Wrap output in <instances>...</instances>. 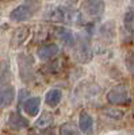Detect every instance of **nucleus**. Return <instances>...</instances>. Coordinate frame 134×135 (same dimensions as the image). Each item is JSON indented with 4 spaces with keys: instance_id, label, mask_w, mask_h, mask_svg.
<instances>
[{
    "instance_id": "obj_1",
    "label": "nucleus",
    "mask_w": 134,
    "mask_h": 135,
    "mask_svg": "<svg viewBox=\"0 0 134 135\" xmlns=\"http://www.w3.org/2000/svg\"><path fill=\"white\" fill-rule=\"evenodd\" d=\"M45 18L56 23H81V14L79 11L65 7H50L45 12Z\"/></svg>"
},
{
    "instance_id": "obj_2",
    "label": "nucleus",
    "mask_w": 134,
    "mask_h": 135,
    "mask_svg": "<svg viewBox=\"0 0 134 135\" xmlns=\"http://www.w3.org/2000/svg\"><path fill=\"white\" fill-rule=\"evenodd\" d=\"M33 61L29 55L20 54L18 57V65H19V74L22 77V80L25 83H30L34 78V70H33Z\"/></svg>"
},
{
    "instance_id": "obj_3",
    "label": "nucleus",
    "mask_w": 134,
    "mask_h": 135,
    "mask_svg": "<svg viewBox=\"0 0 134 135\" xmlns=\"http://www.w3.org/2000/svg\"><path fill=\"white\" fill-rule=\"evenodd\" d=\"M107 100L110 104H126L129 103V89L125 85H117L113 89H110L107 93Z\"/></svg>"
},
{
    "instance_id": "obj_4",
    "label": "nucleus",
    "mask_w": 134,
    "mask_h": 135,
    "mask_svg": "<svg viewBox=\"0 0 134 135\" xmlns=\"http://www.w3.org/2000/svg\"><path fill=\"white\" fill-rule=\"evenodd\" d=\"M76 47H75V55L77 61L80 62H89L91 61V57H92V51H91V47H89L88 42L83 38V37H79L77 42H75Z\"/></svg>"
},
{
    "instance_id": "obj_5",
    "label": "nucleus",
    "mask_w": 134,
    "mask_h": 135,
    "mask_svg": "<svg viewBox=\"0 0 134 135\" xmlns=\"http://www.w3.org/2000/svg\"><path fill=\"white\" fill-rule=\"evenodd\" d=\"M85 12L92 18H100L104 12V0H87Z\"/></svg>"
},
{
    "instance_id": "obj_6",
    "label": "nucleus",
    "mask_w": 134,
    "mask_h": 135,
    "mask_svg": "<svg viewBox=\"0 0 134 135\" xmlns=\"http://www.w3.org/2000/svg\"><path fill=\"white\" fill-rule=\"evenodd\" d=\"M33 15V11L29 6L26 4H22V6H18L16 8H14L12 11H11L10 14V19L12 22H25L27 19H30Z\"/></svg>"
},
{
    "instance_id": "obj_7",
    "label": "nucleus",
    "mask_w": 134,
    "mask_h": 135,
    "mask_svg": "<svg viewBox=\"0 0 134 135\" xmlns=\"http://www.w3.org/2000/svg\"><path fill=\"white\" fill-rule=\"evenodd\" d=\"M79 128L85 135H91L94 132V119L85 111L80 112L79 115Z\"/></svg>"
},
{
    "instance_id": "obj_8",
    "label": "nucleus",
    "mask_w": 134,
    "mask_h": 135,
    "mask_svg": "<svg viewBox=\"0 0 134 135\" xmlns=\"http://www.w3.org/2000/svg\"><path fill=\"white\" fill-rule=\"evenodd\" d=\"M15 99V89L14 86H4L0 88V108H7L12 104Z\"/></svg>"
},
{
    "instance_id": "obj_9",
    "label": "nucleus",
    "mask_w": 134,
    "mask_h": 135,
    "mask_svg": "<svg viewBox=\"0 0 134 135\" xmlns=\"http://www.w3.org/2000/svg\"><path fill=\"white\" fill-rule=\"evenodd\" d=\"M56 37H57L65 46H75V42H76V38L73 35V32L66 28V27H58L56 28Z\"/></svg>"
},
{
    "instance_id": "obj_10",
    "label": "nucleus",
    "mask_w": 134,
    "mask_h": 135,
    "mask_svg": "<svg viewBox=\"0 0 134 135\" xmlns=\"http://www.w3.org/2000/svg\"><path fill=\"white\" fill-rule=\"evenodd\" d=\"M58 46L54 43H49V45H43L41 46L38 50H37V55L39 60H49V58H53L54 55L58 54Z\"/></svg>"
},
{
    "instance_id": "obj_11",
    "label": "nucleus",
    "mask_w": 134,
    "mask_h": 135,
    "mask_svg": "<svg viewBox=\"0 0 134 135\" xmlns=\"http://www.w3.org/2000/svg\"><path fill=\"white\" fill-rule=\"evenodd\" d=\"M8 126L14 130H22L29 126V122L26 118H23L19 112H11L8 118Z\"/></svg>"
},
{
    "instance_id": "obj_12",
    "label": "nucleus",
    "mask_w": 134,
    "mask_h": 135,
    "mask_svg": "<svg viewBox=\"0 0 134 135\" xmlns=\"http://www.w3.org/2000/svg\"><path fill=\"white\" fill-rule=\"evenodd\" d=\"M41 107V99L39 97H29L23 103V109L27 115L30 116H37Z\"/></svg>"
},
{
    "instance_id": "obj_13",
    "label": "nucleus",
    "mask_w": 134,
    "mask_h": 135,
    "mask_svg": "<svg viewBox=\"0 0 134 135\" xmlns=\"http://www.w3.org/2000/svg\"><path fill=\"white\" fill-rule=\"evenodd\" d=\"M62 99V92L60 91V89H50V91L46 92V95H45V101H46V104L52 108L57 107L60 104V101Z\"/></svg>"
},
{
    "instance_id": "obj_14",
    "label": "nucleus",
    "mask_w": 134,
    "mask_h": 135,
    "mask_svg": "<svg viewBox=\"0 0 134 135\" xmlns=\"http://www.w3.org/2000/svg\"><path fill=\"white\" fill-rule=\"evenodd\" d=\"M29 37V28L27 27H19L18 30H15L14 35H12V41H11V46L12 47H18L23 43Z\"/></svg>"
},
{
    "instance_id": "obj_15",
    "label": "nucleus",
    "mask_w": 134,
    "mask_h": 135,
    "mask_svg": "<svg viewBox=\"0 0 134 135\" xmlns=\"http://www.w3.org/2000/svg\"><path fill=\"white\" fill-rule=\"evenodd\" d=\"M53 120H54V118H53V115L50 114V112H42L41 116L35 122V127L41 128V130L48 128V127H50L53 124Z\"/></svg>"
},
{
    "instance_id": "obj_16",
    "label": "nucleus",
    "mask_w": 134,
    "mask_h": 135,
    "mask_svg": "<svg viewBox=\"0 0 134 135\" xmlns=\"http://www.w3.org/2000/svg\"><path fill=\"white\" fill-rule=\"evenodd\" d=\"M60 135H81V132L75 123L66 122L60 127Z\"/></svg>"
},
{
    "instance_id": "obj_17",
    "label": "nucleus",
    "mask_w": 134,
    "mask_h": 135,
    "mask_svg": "<svg viewBox=\"0 0 134 135\" xmlns=\"http://www.w3.org/2000/svg\"><path fill=\"white\" fill-rule=\"evenodd\" d=\"M104 114L110 118H114V119H122V116H123V112L118 111V109H106Z\"/></svg>"
},
{
    "instance_id": "obj_18",
    "label": "nucleus",
    "mask_w": 134,
    "mask_h": 135,
    "mask_svg": "<svg viewBox=\"0 0 134 135\" xmlns=\"http://www.w3.org/2000/svg\"><path fill=\"white\" fill-rule=\"evenodd\" d=\"M25 96H27V91L26 89H22L20 93H19V103H22V100L25 99Z\"/></svg>"
},
{
    "instance_id": "obj_19",
    "label": "nucleus",
    "mask_w": 134,
    "mask_h": 135,
    "mask_svg": "<svg viewBox=\"0 0 134 135\" xmlns=\"http://www.w3.org/2000/svg\"><path fill=\"white\" fill-rule=\"evenodd\" d=\"M126 64H127V68H129V70L131 72V74H134V61H126Z\"/></svg>"
}]
</instances>
